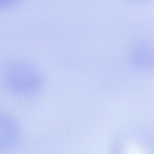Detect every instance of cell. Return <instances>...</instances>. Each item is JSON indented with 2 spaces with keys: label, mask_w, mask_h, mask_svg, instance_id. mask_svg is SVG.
<instances>
[{
  "label": "cell",
  "mask_w": 154,
  "mask_h": 154,
  "mask_svg": "<svg viewBox=\"0 0 154 154\" xmlns=\"http://www.w3.org/2000/svg\"><path fill=\"white\" fill-rule=\"evenodd\" d=\"M1 74L5 86L16 94H33L42 85V79L38 72L28 63L20 60H11L5 62Z\"/></svg>",
  "instance_id": "cell-1"
},
{
  "label": "cell",
  "mask_w": 154,
  "mask_h": 154,
  "mask_svg": "<svg viewBox=\"0 0 154 154\" xmlns=\"http://www.w3.org/2000/svg\"><path fill=\"white\" fill-rule=\"evenodd\" d=\"M18 135V129L14 120L0 111V150L13 147L17 141Z\"/></svg>",
  "instance_id": "cell-2"
}]
</instances>
